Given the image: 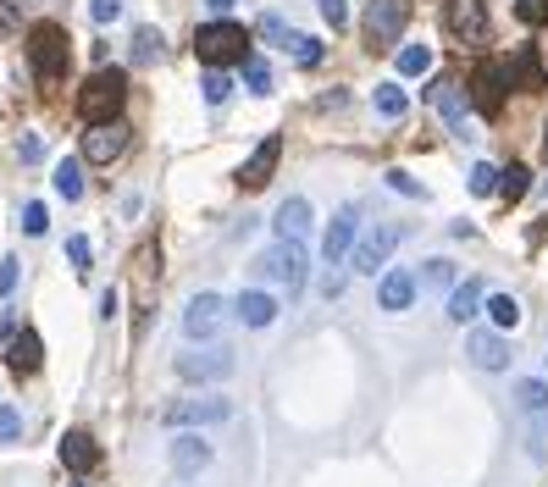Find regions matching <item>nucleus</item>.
Returning <instances> with one entry per match:
<instances>
[{"instance_id":"30","label":"nucleus","mask_w":548,"mask_h":487,"mask_svg":"<svg viewBox=\"0 0 548 487\" xmlns=\"http://www.w3.org/2000/svg\"><path fill=\"white\" fill-rule=\"evenodd\" d=\"M526 189H532V172H526V167H504V172H499V194H504L510 205L521 200Z\"/></svg>"},{"instance_id":"40","label":"nucleus","mask_w":548,"mask_h":487,"mask_svg":"<svg viewBox=\"0 0 548 487\" xmlns=\"http://www.w3.org/2000/svg\"><path fill=\"white\" fill-rule=\"evenodd\" d=\"M388 189H399V194H410V200H427V189H421V183L416 178H410V172H388Z\"/></svg>"},{"instance_id":"8","label":"nucleus","mask_w":548,"mask_h":487,"mask_svg":"<svg viewBox=\"0 0 548 487\" xmlns=\"http://www.w3.org/2000/svg\"><path fill=\"white\" fill-rule=\"evenodd\" d=\"M443 28L460 45H488V0H443Z\"/></svg>"},{"instance_id":"5","label":"nucleus","mask_w":548,"mask_h":487,"mask_svg":"<svg viewBox=\"0 0 548 487\" xmlns=\"http://www.w3.org/2000/svg\"><path fill=\"white\" fill-rule=\"evenodd\" d=\"M399 238H405V227H399V222L366 227V233L355 238V250H349V272H355V277H377L382 266H388V255L399 250Z\"/></svg>"},{"instance_id":"3","label":"nucleus","mask_w":548,"mask_h":487,"mask_svg":"<svg viewBox=\"0 0 548 487\" xmlns=\"http://www.w3.org/2000/svg\"><path fill=\"white\" fill-rule=\"evenodd\" d=\"M194 56L205 61V67H233V61L250 56V34H244L239 23H227V17H211V23L194 34Z\"/></svg>"},{"instance_id":"32","label":"nucleus","mask_w":548,"mask_h":487,"mask_svg":"<svg viewBox=\"0 0 548 487\" xmlns=\"http://www.w3.org/2000/svg\"><path fill=\"white\" fill-rule=\"evenodd\" d=\"M200 89H205V100H211V106H222V100L233 95V78H227L222 67H211V72H205V84H200Z\"/></svg>"},{"instance_id":"31","label":"nucleus","mask_w":548,"mask_h":487,"mask_svg":"<svg viewBox=\"0 0 548 487\" xmlns=\"http://www.w3.org/2000/svg\"><path fill=\"white\" fill-rule=\"evenodd\" d=\"M488 316H493V327L504 333V327H515V321H521V305H515L510 294H493L488 299Z\"/></svg>"},{"instance_id":"19","label":"nucleus","mask_w":548,"mask_h":487,"mask_svg":"<svg viewBox=\"0 0 548 487\" xmlns=\"http://www.w3.org/2000/svg\"><path fill=\"white\" fill-rule=\"evenodd\" d=\"M6 360H12V371H17V377H34V371H39V360H45V344H39V333H34V327H23V333H12V338H6Z\"/></svg>"},{"instance_id":"11","label":"nucleus","mask_w":548,"mask_h":487,"mask_svg":"<svg viewBox=\"0 0 548 487\" xmlns=\"http://www.w3.org/2000/svg\"><path fill=\"white\" fill-rule=\"evenodd\" d=\"M355 238H360V222H355V211L344 205V211L327 222V233H322V261L327 266H344L349 250H355Z\"/></svg>"},{"instance_id":"20","label":"nucleus","mask_w":548,"mask_h":487,"mask_svg":"<svg viewBox=\"0 0 548 487\" xmlns=\"http://www.w3.org/2000/svg\"><path fill=\"white\" fill-rule=\"evenodd\" d=\"M61 465H67L72 476H89L100 465V449H95V438H89L84 427L78 432H67V438H61Z\"/></svg>"},{"instance_id":"16","label":"nucleus","mask_w":548,"mask_h":487,"mask_svg":"<svg viewBox=\"0 0 548 487\" xmlns=\"http://www.w3.org/2000/svg\"><path fill=\"white\" fill-rule=\"evenodd\" d=\"M310 222H316V216H310V200H305V194H288V200L277 205V216H272V233L277 238H299V244H305Z\"/></svg>"},{"instance_id":"26","label":"nucleus","mask_w":548,"mask_h":487,"mask_svg":"<svg viewBox=\"0 0 548 487\" xmlns=\"http://www.w3.org/2000/svg\"><path fill=\"white\" fill-rule=\"evenodd\" d=\"M515 404H521L526 416H548V382H515Z\"/></svg>"},{"instance_id":"41","label":"nucleus","mask_w":548,"mask_h":487,"mask_svg":"<svg viewBox=\"0 0 548 487\" xmlns=\"http://www.w3.org/2000/svg\"><path fill=\"white\" fill-rule=\"evenodd\" d=\"M89 255H95V244H89L84 233H72V238H67V261H72V266H89Z\"/></svg>"},{"instance_id":"10","label":"nucleus","mask_w":548,"mask_h":487,"mask_svg":"<svg viewBox=\"0 0 548 487\" xmlns=\"http://www.w3.org/2000/svg\"><path fill=\"white\" fill-rule=\"evenodd\" d=\"M233 416V404L222 399V393H205V399H178L167 404V427H222V421Z\"/></svg>"},{"instance_id":"7","label":"nucleus","mask_w":548,"mask_h":487,"mask_svg":"<svg viewBox=\"0 0 548 487\" xmlns=\"http://www.w3.org/2000/svg\"><path fill=\"white\" fill-rule=\"evenodd\" d=\"M233 377V349L227 344H205V349H189V355H178V382H227Z\"/></svg>"},{"instance_id":"14","label":"nucleus","mask_w":548,"mask_h":487,"mask_svg":"<svg viewBox=\"0 0 548 487\" xmlns=\"http://www.w3.org/2000/svg\"><path fill=\"white\" fill-rule=\"evenodd\" d=\"M277 161H283V139L272 133V139H261V144L250 150V161L239 167V183H244V189H261V183L277 172Z\"/></svg>"},{"instance_id":"34","label":"nucleus","mask_w":548,"mask_h":487,"mask_svg":"<svg viewBox=\"0 0 548 487\" xmlns=\"http://www.w3.org/2000/svg\"><path fill=\"white\" fill-rule=\"evenodd\" d=\"M261 39H266V45H294V28H288L277 12H266L261 17Z\"/></svg>"},{"instance_id":"35","label":"nucleus","mask_w":548,"mask_h":487,"mask_svg":"<svg viewBox=\"0 0 548 487\" xmlns=\"http://www.w3.org/2000/svg\"><path fill=\"white\" fill-rule=\"evenodd\" d=\"M23 233H28V238H45V233H50V211H45L39 200L23 205Z\"/></svg>"},{"instance_id":"17","label":"nucleus","mask_w":548,"mask_h":487,"mask_svg":"<svg viewBox=\"0 0 548 487\" xmlns=\"http://www.w3.org/2000/svg\"><path fill=\"white\" fill-rule=\"evenodd\" d=\"M205 465H211V443H205L200 432H178V443H172V471H178V476H200Z\"/></svg>"},{"instance_id":"46","label":"nucleus","mask_w":548,"mask_h":487,"mask_svg":"<svg viewBox=\"0 0 548 487\" xmlns=\"http://www.w3.org/2000/svg\"><path fill=\"white\" fill-rule=\"evenodd\" d=\"M0 28H23V17H17L12 0H0Z\"/></svg>"},{"instance_id":"33","label":"nucleus","mask_w":548,"mask_h":487,"mask_svg":"<svg viewBox=\"0 0 548 487\" xmlns=\"http://www.w3.org/2000/svg\"><path fill=\"white\" fill-rule=\"evenodd\" d=\"M288 50H294V61H299V67H316V61L327 56V50H322V39H310V34H294V45H288Z\"/></svg>"},{"instance_id":"18","label":"nucleus","mask_w":548,"mask_h":487,"mask_svg":"<svg viewBox=\"0 0 548 487\" xmlns=\"http://www.w3.org/2000/svg\"><path fill=\"white\" fill-rule=\"evenodd\" d=\"M465 349H471V366H482V371H504V366H510V344H504V333L477 327Z\"/></svg>"},{"instance_id":"23","label":"nucleus","mask_w":548,"mask_h":487,"mask_svg":"<svg viewBox=\"0 0 548 487\" xmlns=\"http://www.w3.org/2000/svg\"><path fill=\"white\" fill-rule=\"evenodd\" d=\"M482 299H488V294H482V283H477V277H465V283H454V294H449V316L454 321H477L482 316Z\"/></svg>"},{"instance_id":"24","label":"nucleus","mask_w":548,"mask_h":487,"mask_svg":"<svg viewBox=\"0 0 548 487\" xmlns=\"http://www.w3.org/2000/svg\"><path fill=\"white\" fill-rule=\"evenodd\" d=\"M167 56V45H161V28H133V67H155V61Z\"/></svg>"},{"instance_id":"48","label":"nucleus","mask_w":548,"mask_h":487,"mask_svg":"<svg viewBox=\"0 0 548 487\" xmlns=\"http://www.w3.org/2000/svg\"><path fill=\"white\" fill-rule=\"evenodd\" d=\"M543 161H548V122H543Z\"/></svg>"},{"instance_id":"9","label":"nucleus","mask_w":548,"mask_h":487,"mask_svg":"<svg viewBox=\"0 0 548 487\" xmlns=\"http://www.w3.org/2000/svg\"><path fill=\"white\" fill-rule=\"evenodd\" d=\"M233 316V299L222 294H194L189 310H183V338H194V344H205V338L222 333V321Z\"/></svg>"},{"instance_id":"12","label":"nucleus","mask_w":548,"mask_h":487,"mask_svg":"<svg viewBox=\"0 0 548 487\" xmlns=\"http://www.w3.org/2000/svg\"><path fill=\"white\" fill-rule=\"evenodd\" d=\"M427 95H432V106H438V117L449 122V133H460V139H465V122H471V100H465V89L454 84V78H438Z\"/></svg>"},{"instance_id":"45","label":"nucleus","mask_w":548,"mask_h":487,"mask_svg":"<svg viewBox=\"0 0 548 487\" xmlns=\"http://www.w3.org/2000/svg\"><path fill=\"white\" fill-rule=\"evenodd\" d=\"M17 155H23V161H39V133H23V144H17Z\"/></svg>"},{"instance_id":"37","label":"nucleus","mask_w":548,"mask_h":487,"mask_svg":"<svg viewBox=\"0 0 548 487\" xmlns=\"http://www.w3.org/2000/svg\"><path fill=\"white\" fill-rule=\"evenodd\" d=\"M515 17H521L526 28H543L548 23V0H515Z\"/></svg>"},{"instance_id":"4","label":"nucleus","mask_w":548,"mask_h":487,"mask_svg":"<svg viewBox=\"0 0 548 487\" xmlns=\"http://www.w3.org/2000/svg\"><path fill=\"white\" fill-rule=\"evenodd\" d=\"M305 272H310V250L299 238H277L255 255V277H266L277 288H305Z\"/></svg>"},{"instance_id":"47","label":"nucleus","mask_w":548,"mask_h":487,"mask_svg":"<svg viewBox=\"0 0 548 487\" xmlns=\"http://www.w3.org/2000/svg\"><path fill=\"white\" fill-rule=\"evenodd\" d=\"M200 6H205V12H211V17H222L227 6H233V0H200Z\"/></svg>"},{"instance_id":"28","label":"nucleus","mask_w":548,"mask_h":487,"mask_svg":"<svg viewBox=\"0 0 548 487\" xmlns=\"http://www.w3.org/2000/svg\"><path fill=\"white\" fill-rule=\"evenodd\" d=\"M56 194L61 200H84V161H61L56 167Z\"/></svg>"},{"instance_id":"44","label":"nucleus","mask_w":548,"mask_h":487,"mask_svg":"<svg viewBox=\"0 0 548 487\" xmlns=\"http://www.w3.org/2000/svg\"><path fill=\"white\" fill-rule=\"evenodd\" d=\"M122 17V0H95V23H117Z\"/></svg>"},{"instance_id":"15","label":"nucleus","mask_w":548,"mask_h":487,"mask_svg":"<svg viewBox=\"0 0 548 487\" xmlns=\"http://www.w3.org/2000/svg\"><path fill=\"white\" fill-rule=\"evenodd\" d=\"M504 89H515L510 84V67H482L477 78H471V100H477L482 117H493V111L504 106Z\"/></svg>"},{"instance_id":"1","label":"nucleus","mask_w":548,"mask_h":487,"mask_svg":"<svg viewBox=\"0 0 548 487\" xmlns=\"http://www.w3.org/2000/svg\"><path fill=\"white\" fill-rule=\"evenodd\" d=\"M122 106H128V72L122 67H100L95 78L84 84V95H78V117H84L89 128H100V122H122Z\"/></svg>"},{"instance_id":"27","label":"nucleus","mask_w":548,"mask_h":487,"mask_svg":"<svg viewBox=\"0 0 548 487\" xmlns=\"http://www.w3.org/2000/svg\"><path fill=\"white\" fill-rule=\"evenodd\" d=\"M371 106H377V117L399 122V117H405V106H410V100H405V89H399V84H377V95H371Z\"/></svg>"},{"instance_id":"42","label":"nucleus","mask_w":548,"mask_h":487,"mask_svg":"<svg viewBox=\"0 0 548 487\" xmlns=\"http://www.w3.org/2000/svg\"><path fill=\"white\" fill-rule=\"evenodd\" d=\"M316 6H322V17L333 28H349V0H316Z\"/></svg>"},{"instance_id":"6","label":"nucleus","mask_w":548,"mask_h":487,"mask_svg":"<svg viewBox=\"0 0 548 487\" xmlns=\"http://www.w3.org/2000/svg\"><path fill=\"white\" fill-rule=\"evenodd\" d=\"M405 23H410V0H371L360 28H366L371 50H394L399 34H405Z\"/></svg>"},{"instance_id":"36","label":"nucleus","mask_w":548,"mask_h":487,"mask_svg":"<svg viewBox=\"0 0 548 487\" xmlns=\"http://www.w3.org/2000/svg\"><path fill=\"white\" fill-rule=\"evenodd\" d=\"M471 194H499V167L477 161V167H471Z\"/></svg>"},{"instance_id":"29","label":"nucleus","mask_w":548,"mask_h":487,"mask_svg":"<svg viewBox=\"0 0 548 487\" xmlns=\"http://www.w3.org/2000/svg\"><path fill=\"white\" fill-rule=\"evenodd\" d=\"M399 72H405V78L432 72V45H405V50H399Z\"/></svg>"},{"instance_id":"39","label":"nucleus","mask_w":548,"mask_h":487,"mask_svg":"<svg viewBox=\"0 0 548 487\" xmlns=\"http://www.w3.org/2000/svg\"><path fill=\"white\" fill-rule=\"evenodd\" d=\"M17 438H23V416L12 404H0V443H17Z\"/></svg>"},{"instance_id":"2","label":"nucleus","mask_w":548,"mask_h":487,"mask_svg":"<svg viewBox=\"0 0 548 487\" xmlns=\"http://www.w3.org/2000/svg\"><path fill=\"white\" fill-rule=\"evenodd\" d=\"M28 67H34L39 84H61L72 67V45H67V28L61 23H34L28 28Z\"/></svg>"},{"instance_id":"25","label":"nucleus","mask_w":548,"mask_h":487,"mask_svg":"<svg viewBox=\"0 0 548 487\" xmlns=\"http://www.w3.org/2000/svg\"><path fill=\"white\" fill-rule=\"evenodd\" d=\"M239 72H244V89H250V95H272V61L266 56H244Z\"/></svg>"},{"instance_id":"21","label":"nucleus","mask_w":548,"mask_h":487,"mask_svg":"<svg viewBox=\"0 0 548 487\" xmlns=\"http://www.w3.org/2000/svg\"><path fill=\"white\" fill-rule=\"evenodd\" d=\"M233 316H239L244 327H272V321H277V299L266 294V288H244V294L233 299Z\"/></svg>"},{"instance_id":"49","label":"nucleus","mask_w":548,"mask_h":487,"mask_svg":"<svg viewBox=\"0 0 548 487\" xmlns=\"http://www.w3.org/2000/svg\"><path fill=\"white\" fill-rule=\"evenodd\" d=\"M543 189H548V183H543Z\"/></svg>"},{"instance_id":"13","label":"nucleus","mask_w":548,"mask_h":487,"mask_svg":"<svg viewBox=\"0 0 548 487\" xmlns=\"http://www.w3.org/2000/svg\"><path fill=\"white\" fill-rule=\"evenodd\" d=\"M122 150H128V128H122V122H100V128L84 133V161L89 167H106V161H117Z\"/></svg>"},{"instance_id":"22","label":"nucleus","mask_w":548,"mask_h":487,"mask_svg":"<svg viewBox=\"0 0 548 487\" xmlns=\"http://www.w3.org/2000/svg\"><path fill=\"white\" fill-rule=\"evenodd\" d=\"M377 305H382V310H394V316H399V310H410V305H416V277L399 272V266H394V272H382Z\"/></svg>"},{"instance_id":"43","label":"nucleus","mask_w":548,"mask_h":487,"mask_svg":"<svg viewBox=\"0 0 548 487\" xmlns=\"http://www.w3.org/2000/svg\"><path fill=\"white\" fill-rule=\"evenodd\" d=\"M427 283H432V288H449V283H454V266H449V261H427Z\"/></svg>"},{"instance_id":"38","label":"nucleus","mask_w":548,"mask_h":487,"mask_svg":"<svg viewBox=\"0 0 548 487\" xmlns=\"http://www.w3.org/2000/svg\"><path fill=\"white\" fill-rule=\"evenodd\" d=\"M17 277H23V261H17V255H6V261H0V299L17 294Z\"/></svg>"}]
</instances>
